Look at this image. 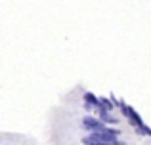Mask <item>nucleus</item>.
<instances>
[{
  "mask_svg": "<svg viewBox=\"0 0 151 145\" xmlns=\"http://www.w3.org/2000/svg\"><path fill=\"white\" fill-rule=\"evenodd\" d=\"M84 126H88V128H98L100 124H98L94 119H86V120H84Z\"/></svg>",
  "mask_w": 151,
  "mask_h": 145,
  "instance_id": "1",
  "label": "nucleus"
}]
</instances>
